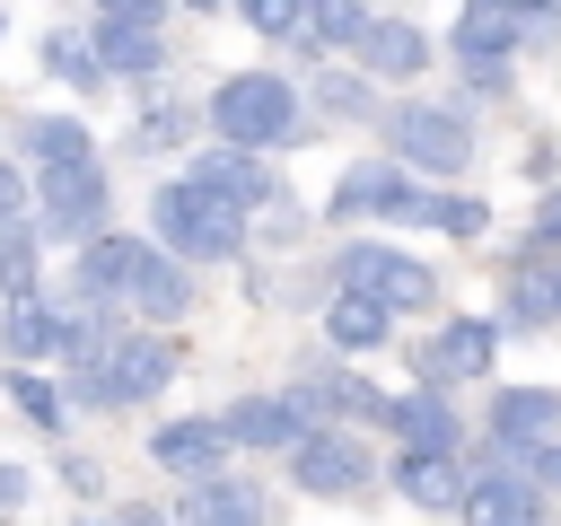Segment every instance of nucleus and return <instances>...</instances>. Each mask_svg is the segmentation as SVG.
<instances>
[{"label": "nucleus", "instance_id": "e433bc0d", "mask_svg": "<svg viewBox=\"0 0 561 526\" xmlns=\"http://www.w3.org/2000/svg\"><path fill=\"white\" fill-rule=\"evenodd\" d=\"M526 482H535V491H543V500H552V491H561V438H552V447H535V456H526Z\"/></svg>", "mask_w": 561, "mask_h": 526}, {"label": "nucleus", "instance_id": "c9c22d12", "mask_svg": "<svg viewBox=\"0 0 561 526\" xmlns=\"http://www.w3.org/2000/svg\"><path fill=\"white\" fill-rule=\"evenodd\" d=\"M508 26H517V44H543V35H561V9H508Z\"/></svg>", "mask_w": 561, "mask_h": 526}, {"label": "nucleus", "instance_id": "f3484780", "mask_svg": "<svg viewBox=\"0 0 561 526\" xmlns=\"http://www.w3.org/2000/svg\"><path fill=\"white\" fill-rule=\"evenodd\" d=\"M465 526H543L552 517V500L526 482V473H491V465H473V482H465V508H456Z\"/></svg>", "mask_w": 561, "mask_h": 526}, {"label": "nucleus", "instance_id": "58836bf2", "mask_svg": "<svg viewBox=\"0 0 561 526\" xmlns=\"http://www.w3.org/2000/svg\"><path fill=\"white\" fill-rule=\"evenodd\" d=\"M61 482H70V491H105V465H96V456H61Z\"/></svg>", "mask_w": 561, "mask_h": 526}, {"label": "nucleus", "instance_id": "cd10ccee", "mask_svg": "<svg viewBox=\"0 0 561 526\" xmlns=\"http://www.w3.org/2000/svg\"><path fill=\"white\" fill-rule=\"evenodd\" d=\"M307 105H316V114H342V123L386 114V105H377V88H368L359 70H316V79H307Z\"/></svg>", "mask_w": 561, "mask_h": 526}, {"label": "nucleus", "instance_id": "a19ab883", "mask_svg": "<svg viewBox=\"0 0 561 526\" xmlns=\"http://www.w3.org/2000/svg\"><path fill=\"white\" fill-rule=\"evenodd\" d=\"M114 526H175V517H158V508H123Z\"/></svg>", "mask_w": 561, "mask_h": 526}, {"label": "nucleus", "instance_id": "aec40b11", "mask_svg": "<svg viewBox=\"0 0 561 526\" xmlns=\"http://www.w3.org/2000/svg\"><path fill=\"white\" fill-rule=\"evenodd\" d=\"M421 61H430V35L412 26V18H368V35H359V53H351V70L377 88V79H421Z\"/></svg>", "mask_w": 561, "mask_h": 526}, {"label": "nucleus", "instance_id": "1a4fd4ad", "mask_svg": "<svg viewBox=\"0 0 561 526\" xmlns=\"http://www.w3.org/2000/svg\"><path fill=\"white\" fill-rule=\"evenodd\" d=\"M500 359V316H447L438 333L412 342V377L421 386H465V377H491Z\"/></svg>", "mask_w": 561, "mask_h": 526}, {"label": "nucleus", "instance_id": "2eb2a0df", "mask_svg": "<svg viewBox=\"0 0 561 526\" xmlns=\"http://www.w3.org/2000/svg\"><path fill=\"white\" fill-rule=\"evenodd\" d=\"M184 184H202V193H219L228 210H280V175H272V158H245V149H202L193 167H184Z\"/></svg>", "mask_w": 561, "mask_h": 526}, {"label": "nucleus", "instance_id": "f03ea898", "mask_svg": "<svg viewBox=\"0 0 561 526\" xmlns=\"http://www.w3.org/2000/svg\"><path fill=\"white\" fill-rule=\"evenodd\" d=\"M149 228H158V245L175 263H237L245 254V210H228L219 193H202L184 175H167L149 193Z\"/></svg>", "mask_w": 561, "mask_h": 526}, {"label": "nucleus", "instance_id": "473e14b6", "mask_svg": "<svg viewBox=\"0 0 561 526\" xmlns=\"http://www.w3.org/2000/svg\"><path fill=\"white\" fill-rule=\"evenodd\" d=\"M368 18L377 9H359V0H316V53H359Z\"/></svg>", "mask_w": 561, "mask_h": 526}, {"label": "nucleus", "instance_id": "423d86ee", "mask_svg": "<svg viewBox=\"0 0 561 526\" xmlns=\"http://www.w3.org/2000/svg\"><path fill=\"white\" fill-rule=\"evenodd\" d=\"M105 210H114V184L105 167H44L35 175V237H70V245H96L105 237Z\"/></svg>", "mask_w": 561, "mask_h": 526}, {"label": "nucleus", "instance_id": "a211bd4d", "mask_svg": "<svg viewBox=\"0 0 561 526\" xmlns=\"http://www.w3.org/2000/svg\"><path fill=\"white\" fill-rule=\"evenodd\" d=\"M175 526H272V500H263V482H245V473L184 482V500H175Z\"/></svg>", "mask_w": 561, "mask_h": 526}, {"label": "nucleus", "instance_id": "9b49d317", "mask_svg": "<svg viewBox=\"0 0 561 526\" xmlns=\"http://www.w3.org/2000/svg\"><path fill=\"white\" fill-rule=\"evenodd\" d=\"M167 377H175V342L149 333V324H114V342H105V412L167 395Z\"/></svg>", "mask_w": 561, "mask_h": 526}, {"label": "nucleus", "instance_id": "c85d7f7f", "mask_svg": "<svg viewBox=\"0 0 561 526\" xmlns=\"http://www.w3.org/2000/svg\"><path fill=\"white\" fill-rule=\"evenodd\" d=\"M0 395H9L35 430H70V403H61V386H53L44 368H0Z\"/></svg>", "mask_w": 561, "mask_h": 526}, {"label": "nucleus", "instance_id": "7c9ffc66", "mask_svg": "<svg viewBox=\"0 0 561 526\" xmlns=\"http://www.w3.org/2000/svg\"><path fill=\"white\" fill-rule=\"evenodd\" d=\"M44 237L35 228H0V298L18 307V298H35V272H44V254H35Z\"/></svg>", "mask_w": 561, "mask_h": 526}, {"label": "nucleus", "instance_id": "ddd939ff", "mask_svg": "<svg viewBox=\"0 0 561 526\" xmlns=\"http://www.w3.org/2000/svg\"><path fill=\"white\" fill-rule=\"evenodd\" d=\"M412 193H421V184H412L394 158H359V167H342V175H333L324 219H342V228H351V219H403V210H412Z\"/></svg>", "mask_w": 561, "mask_h": 526}, {"label": "nucleus", "instance_id": "393cba45", "mask_svg": "<svg viewBox=\"0 0 561 526\" xmlns=\"http://www.w3.org/2000/svg\"><path fill=\"white\" fill-rule=\"evenodd\" d=\"M26 158H35V175H44V167H88L96 140H88L79 114H35V123H26Z\"/></svg>", "mask_w": 561, "mask_h": 526}, {"label": "nucleus", "instance_id": "bb28decb", "mask_svg": "<svg viewBox=\"0 0 561 526\" xmlns=\"http://www.w3.org/2000/svg\"><path fill=\"white\" fill-rule=\"evenodd\" d=\"M386 333H394V316H386V307H368V298H351V289H333V298H324V342H333V351H377Z\"/></svg>", "mask_w": 561, "mask_h": 526}, {"label": "nucleus", "instance_id": "37998d69", "mask_svg": "<svg viewBox=\"0 0 561 526\" xmlns=\"http://www.w3.org/2000/svg\"><path fill=\"white\" fill-rule=\"evenodd\" d=\"M0 26H9V18H0Z\"/></svg>", "mask_w": 561, "mask_h": 526}, {"label": "nucleus", "instance_id": "39448f33", "mask_svg": "<svg viewBox=\"0 0 561 526\" xmlns=\"http://www.w3.org/2000/svg\"><path fill=\"white\" fill-rule=\"evenodd\" d=\"M88 53L105 79H140L167 61V0H105L88 18Z\"/></svg>", "mask_w": 561, "mask_h": 526}, {"label": "nucleus", "instance_id": "72a5a7b5", "mask_svg": "<svg viewBox=\"0 0 561 526\" xmlns=\"http://www.w3.org/2000/svg\"><path fill=\"white\" fill-rule=\"evenodd\" d=\"M193 132V105H158L149 123H131V158H149V149H175Z\"/></svg>", "mask_w": 561, "mask_h": 526}, {"label": "nucleus", "instance_id": "0eeeda50", "mask_svg": "<svg viewBox=\"0 0 561 526\" xmlns=\"http://www.w3.org/2000/svg\"><path fill=\"white\" fill-rule=\"evenodd\" d=\"M552 430H561V395L552 386H500L491 395V421H482L491 473H526V456L552 447Z\"/></svg>", "mask_w": 561, "mask_h": 526}, {"label": "nucleus", "instance_id": "f257e3e1", "mask_svg": "<svg viewBox=\"0 0 561 526\" xmlns=\"http://www.w3.org/2000/svg\"><path fill=\"white\" fill-rule=\"evenodd\" d=\"M210 140L219 149H245V158H272V149H298L307 132H316V114H307V88H289L280 70H228L219 88H210Z\"/></svg>", "mask_w": 561, "mask_h": 526}, {"label": "nucleus", "instance_id": "7ed1b4c3", "mask_svg": "<svg viewBox=\"0 0 561 526\" xmlns=\"http://www.w3.org/2000/svg\"><path fill=\"white\" fill-rule=\"evenodd\" d=\"M386 140H394V167L403 175H465L473 167V114L465 105H386L377 114Z\"/></svg>", "mask_w": 561, "mask_h": 526}, {"label": "nucleus", "instance_id": "79ce46f5", "mask_svg": "<svg viewBox=\"0 0 561 526\" xmlns=\"http://www.w3.org/2000/svg\"><path fill=\"white\" fill-rule=\"evenodd\" d=\"M552 281H561V254H552Z\"/></svg>", "mask_w": 561, "mask_h": 526}, {"label": "nucleus", "instance_id": "dca6fc26", "mask_svg": "<svg viewBox=\"0 0 561 526\" xmlns=\"http://www.w3.org/2000/svg\"><path fill=\"white\" fill-rule=\"evenodd\" d=\"M386 430L403 438V456H456V447H465V421H456V403H447L438 386L394 395V403H386Z\"/></svg>", "mask_w": 561, "mask_h": 526}, {"label": "nucleus", "instance_id": "9d476101", "mask_svg": "<svg viewBox=\"0 0 561 526\" xmlns=\"http://www.w3.org/2000/svg\"><path fill=\"white\" fill-rule=\"evenodd\" d=\"M123 307L158 333V324H184L193 316V272L167 254V245H140L131 237V263H123Z\"/></svg>", "mask_w": 561, "mask_h": 526}, {"label": "nucleus", "instance_id": "2f4dec72", "mask_svg": "<svg viewBox=\"0 0 561 526\" xmlns=\"http://www.w3.org/2000/svg\"><path fill=\"white\" fill-rule=\"evenodd\" d=\"M245 26L272 35V44H307L316 53V9H298V0H245Z\"/></svg>", "mask_w": 561, "mask_h": 526}, {"label": "nucleus", "instance_id": "4468645a", "mask_svg": "<svg viewBox=\"0 0 561 526\" xmlns=\"http://www.w3.org/2000/svg\"><path fill=\"white\" fill-rule=\"evenodd\" d=\"M228 456H237V447L219 438V412H184V421H158V430H149V465L175 473V482H219Z\"/></svg>", "mask_w": 561, "mask_h": 526}, {"label": "nucleus", "instance_id": "b1692460", "mask_svg": "<svg viewBox=\"0 0 561 526\" xmlns=\"http://www.w3.org/2000/svg\"><path fill=\"white\" fill-rule=\"evenodd\" d=\"M447 44H456L465 70H508L517 26H508V9H482V0H473V9H456V35H447Z\"/></svg>", "mask_w": 561, "mask_h": 526}, {"label": "nucleus", "instance_id": "20e7f679", "mask_svg": "<svg viewBox=\"0 0 561 526\" xmlns=\"http://www.w3.org/2000/svg\"><path fill=\"white\" fill-rule=\"evenodd\" d=\"M333 289H351V298H368V307H386V316H412V307L438 298V272H430L421 254H403V245L351 237L342 263H333Z\"/></svg>", "mask_w": 561, "mask_h": 526}, {"label": "nucleus", "instance_id": "a878e982", "mask_svg": "<svg viewBox=\"0 0 561 526\" xmlns=\"http://www.w3.org/2000/svg\"><path fill=\"white\" fill-rule=\"evenodd\" d=\"M403 228H438V237H482V228H491V210H482L473 193H438V184H421V193H412V210H403Z\"/></svg>", "mask_w": 561, "mask_h": 526}, {"label": "nucleus", "instance_id": "4c0bfd02", "mask_svg": "<svg viewBox=\"0 0 561 526\" xmlns=\"http://www.w3.org/2000/svg\"><path fill=\"white\" fill-rule=\"evenodd\" d=\"M535 245H543V254H552V245H561V184H552V193H543V202H535Z\"/></svg>", "mask_w": 561, "mask_h": 526}, {"label": "nucleus", "instance_id": "ea45409f", "mask_svg": "<svg viewBox=\"0 0 561 526\" xmlns=\"http://www.w3.org/2000/svg\"><path fill=\"white\" fill-rule=\"evenodd\" d=\"M18 500H26V473H18V465H0V508H18Z\"/></svg>", "mask_w": 561, "mask_h": 526}, {"label": "nucleus", "instance_id": "6ab92c4d", "mask_svg": "<svg viewBox=\"0 0 561 526\" xmlns=\"http://www.w3.org/2000/svg\"><path fill=\"white\" fill-rule=\"evenodd\" d=\"M561 324V281H552V254L535 245L526 263H508V298H500V333H552Z\"/></svg>", "mask_w": 561, "mask_h": 526}, {"label": "nucleus", "instance_id": "6e6552de", "mask_svg": "<svg viewBox=\"0 0 561 526\" xmlns=\"http://www.w3.org/2000/svg\"><path fill=\"white\" fill-rule=\"evenodd\" d=\"M289 482H298L307 500H359V491L377 482V456H368L359 430H307V438L289 447Z\"/></svg>", "mask_w": 561, "mask_h": 526}, {"label": "nucleus", "instance_id": "f704fd0d", "mask_svg": "<svg viewBox=\"0 0 561 526\" xmlns=\"http://www.w3.org/2000/svg\"><path fill=\"white\" fill-rule=\"evenodd\" d=\"M26 210H35V175L18 158H0V228H26Z\"/></svg>", "mask_w": 561, "mask_h": 526}, {"label": "nucleus", "instance_id": "5701e85b", "mask_svg": "<svg viewBox=\"0 0 561 526\" xmlns=\"http://www.w3.org/2000/svg\"><path fill=\"white\" fill-rule=\"evenodd\" d=\"M386 482H394V500H412V508H465V465L456 456H394L386 465Z\"/></svg>", "mask_w": 561, "mask_h": 526}, {"label": "nucleus", "instance_id": "c756f323", "mask_svg": "<svg viewBox=\"0 0 561 526\" xmlns=\"http://www.w3.org/2000/svg\"><path fill=\"white\" fill-rule=\"evenodd\" d=\"M44 70L70 79V88H105V70H96V53H88V26H53V35H44Z\"/></svg>", "mask_w": 561, "mask_h": 526}, {"label": "nucleus", "instance_id": "4be33fe9", "mask_svg": "<svg viewBox=\"0 0 561 526\" xmlns=\"http://www.w3.org/2000/svg\"><path fill=\"white\" fill-rule=\"evenodd\" d=\"M123 263H131V237H96V245L70 254V298H79V316L123 307Z\"/></svg>", "mask_w": 561, "mask_h": 526}, {"label": "nucleus", "instance_id": "412c9836", "mask_svg": "<svg viewBox=\"0 0 561 526\" xmlns=\"http://www.w3.org/2000/svg\"><path fill=\"white\" fill-rule=\"evenodd\" d=\"M61 342H70V307H53V298H18V307L0 316V359H9V368L61 359Z\"/></svg>", "mask_w": 561, "mask_h": 526}, {"label": "nucleus", "instance_id": "f8f14e48", "mask_svg": "<svg viewBox=\"0 0 561 526\" xmlns=\"http://www.w3.org/2000/svg\"><path fill=\"white\" fill-rule=\"evenodd\" d=\"M307 430H316V412L298 403V386H289V395H237V403L219 412V438H228V447H263V456H289Z\"/></svg>", "mask_w": 561, "mask_h": 526}]
</instances>
